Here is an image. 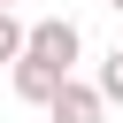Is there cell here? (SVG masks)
Listing matches in <instances>:
<instances>
[{
  "mask_svg": "<svg viewBox=\"0 0 123 123\" xmlns=\"http://www.w3.org/2000/svg\"><path fill=\"white\" fill-rule=\"evenodd\" d=\"M31 62H46V69H62L69 77V62L85 54V31L69 23V15H46V23H31V46H23Z\"/></svg>",
  "mask_w": 123,
  "mask_h": 123,
  "instance_id": "1",
  "label": "cell"
},
{
  "mask_svg": "<svg viewBox=\"0 0 123 123\" xmlns=\"http://www.w3.org/2000/svg\"><path fill=\"white\" fill-rule=\"evenodd\" d=\"M46 115H54V123H100V115H108V100H100V85H77V77H69V85L54 92V108H46Z\"/></svg>",
  "mask_w": 123,
  "mask_h": 123,
  "instance_id": "2",
  "label": "cell"
},
{
  "mask_svg": "<svg viewBox=\"0 0 123 123\" xmlns=\"http://www.w3.org/2000/svg\"><path fill=\"white\" fill-rule=\"evenodd\" d=\"M62 85H69V77H62V69H46V62H31V54L15 62V100H31V108H54V92H62Z\"/></svg>",
  "mask_w": 123,
  "mask_h": 123,
  "instance_id": "3",
  "label": "cell"
},
{
  "mask_svg": "<svg viewBox=\"0 0 123 123\" xmlns=\"http://www.w3.org/2000/svg\"><path fill=\"white\" fill-rule=\"evenodd\" d=\"M23 46H31V23H15V15L0 8V62L15 69V62H23Z\"/></svg>",
  "mask_w": 123,
  "mask_h": 123,
  "instance_id": "4",
  "label": "cell"
},
{
  "mask_svg": "<svg viewBox=\"0 0 123 123\" xmlns=\"http://www.w3.org/2000/svg\"><path fill=\"white\" fill-rule=\"evenodd\" d=\"M92 85H100V100H123V46L100 62V77H92Z\"/></svg>",
  "mask_w": 123,
  "mask_h": 123,
  "instance_id": "5",
  "label": "cell"
},
{
  "mask_svg": "<svg viewBox=\"0 0 123 123\" xmlns=\"http://www.w3.org/2000/svg\"><path fill=\"white\" fill-rule=\"evenodd\" d=\"M108 8H123V0H108Z\"/></svg>",
  "mask_w": 123,
  "mask_h": 123,
  "instance_id": "6",
  "label": "cell"
},
{
  "mask_svg": "<svg viewBox=\"0 0 123 123\" xmlns=\"http://www.w3.org/2000/svg\"><path fill=\"white\" fill-rule=\"evenodd\" d=\"M0 8H8V0H0Z\"/></svg>",
  "mask_w": 123,
  "mask_h": 123,
  "instance_id": "7",
  "label": "cell"
}]
</instances>
